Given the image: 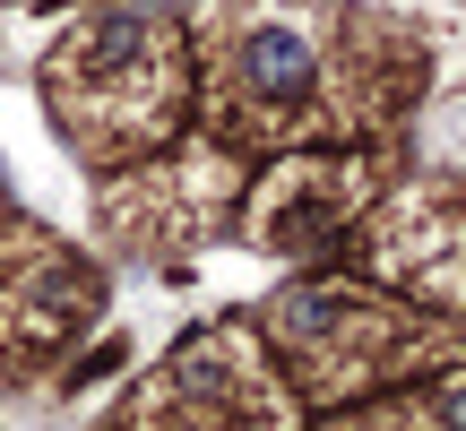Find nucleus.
<instances>
[{
	"instance_id": "obj_1",
	"label": "nucleus",
	"mask_w": 466,
	"mask_h": 431,
	"mask_svg": "<svg viewBox=\"0 0 466 431\" xmlns=\"http://www.w3.org/2000/svg\"><path fill=\"white\" fill-rule=\"evenodd\" d=\"M242 69H250V86H268V95H294V86H311V44L285 35V26H259L242 44Z\"/></svg>"
}]
</instances>
